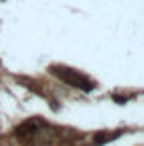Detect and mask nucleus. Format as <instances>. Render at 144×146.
Returning <instances> with one entry per match:
<instances>
[{"mask_svg":"<svg viewBox=\"0 0 144 146\" xmlns=\"http://www.w3.org/2000/svg\"><path fill=\"white\" fill-rule=\"evenodd\" d=\"M51 72L55 74V76H59L64 83L72 85V87H78V89H83V91H91V89L96 87V83H93L91 78H87L85 74L76 72V70H72V68H66V66H51Z\"/></svg>","mask_w":144,"mask_h":146,"instance_id":"f257e3e1","label":"nucleus"}]
</instances>
